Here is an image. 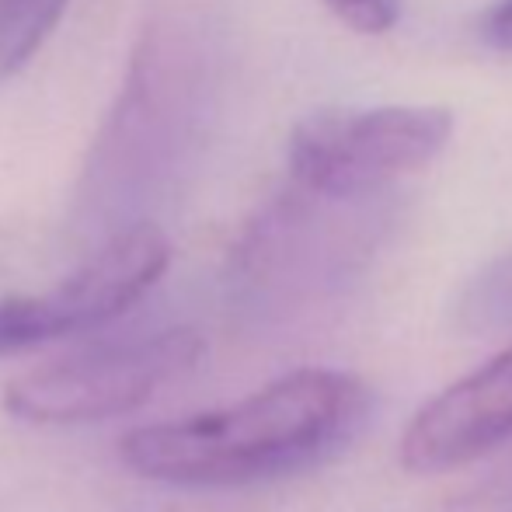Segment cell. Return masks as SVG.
Returning a JSON list of instances; mask_svg holds the SVG:
<instances>
[{"label": "cell", "mask_w": 512, "mask_h": 512, "mask_svg": "<svg viewBox=\"0 0 512 512\" xmlns=\"http://www.w3.org/2000/svg\"><path fill=\"white\" fill-rule=\"evenodd\" d=\"M478 35L488 49L512 56V0H495L478 21Z\"/></svg>", "instance_id": "9c48e42d"}, {"label": "cell", "mask_w": 512, "mask_h": 512, "mask_svg": "<svg viewBox=\"0 0 512 512\" xmlns=\"http://www.w3.org/2000/svg\"><path fill=\"white\" fill-rule=\"evenodd\" d=\"M453 136L450 108L373 105L321 108L300 119L286 143L290 182L335 199H377L425 171Z\"/></svg>", "instance_id": "277c9868"}, {"label": "cell", "mask_w": 512, "mask_h": 512, "mask_svg": "<svg viewBox=\"0 0 512 512\" xmlns=\"http://www.w3.org/2000/svg\"><path fill=\"white\" fill-rule=\"evenodd\" d=\"M168 265L171 241L157 223L119 227L56 286L0 300V356L115 321L161 283Z\"/></svg>", "instance_id": "5b68a950"}, {"label": "cell", "mask_w": 512, "mask_h": 512, "mask_svg": "<svg viewBox=\"0 0 512 512\" xmlns=\"http://www.w3.org/2000/svg\"><path fill=\"white\" fill-rule=\"evenodd\" d=\"M512 439V345L432 394L401 432L398 464L411 474H446Z\"/></svg>", "instance_id": "8992f818"}, {"label": "cell", "mask_w": 512, "mask_h": 512, "mask_svg": "<svg viewBox=\"0 0 512 512\" xmlns=\"http://www.w3.org/2000/svg\"><path fill=\"white\" fill-rule=\"evenodd\" d=\"M478 307L481 304H495V307H509L512 304V258H506L502 265H495L485 276V283H478Z\"/></svg>", "instance_id": "30bf717a"}, {"label": "cell", "mask_w": 512, "mask_h": 512, "mask_svg": "<svg viewBox=\"0 0 512 512\" xmlns=\"http://www.w3.org/2000/svg\"><path fill=\"white\" fill-rule=\"evenodd\" d=\"M324 7L359 35H387L401 18V0H324Z\"/></svg>", "instance_id": "ba28073f"}, {"label": "cell", "mask_w": 512, "mask_h": 512, "mask_svg": "<svg viewBox=\"0 0 512 512\" xmlns=\"http://www.w3.org/2000/svg\"><path fill=\"white\" fill-rule=\"evenodd\" d=\"M223 74V32L199 4L157 7L143 21L119 95L77 182L81 209L119 227L143 223L206 140Z\"/></svg>", "instance_id": "6da1fadb"}, {"label": "cell", "mask_w": 512, "mask_h": 512, "mask_svg": "<svg viewBox=\"0 0 512 512\" xmlns=\"http://www.w3.org/2000/svg\"><path fill=\"white\" fill-rule=\"evenodd\" d=\"M206 338L189 324L108 338L63 352L7 380L0 405L28 425H84L126 415L189 377Z\"/></svg>", "instance_id": "3957f363"}, {"label": "cell", "mask_w": 512, "mask_h": 512, "mask_svg": "<svg viewBox=\"0 0 512 512\" xmlns=\"http://www.w3.org/2000/svg\"><path fill=\"white\" fill-rule=\"evenodd\" d=\"M70 0H0V88L32 63Z\"/></svg>", "instance_id": "52a82bcc"}, {"label": "cell", "mask_w": 512, "mask_h": 512, "mask_svg": "<svg viewBox=\"0 0 512 512\" xmlns=\"http://www.w3.org/2000/svg\"><path fill=\"white\" fill-rule=\"evenodd\" d=\"M370 415L373 391L363 377L304 366L230 405L140 425L119 439V457L154 485H269L335 460L356 443Z\"/></svg>", "instance_id": "7a4b0ae2"}]
</instances>
